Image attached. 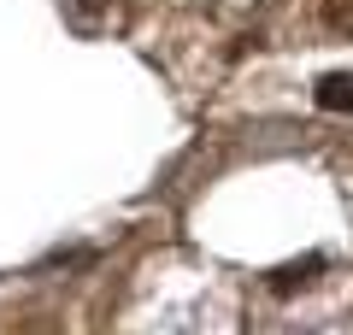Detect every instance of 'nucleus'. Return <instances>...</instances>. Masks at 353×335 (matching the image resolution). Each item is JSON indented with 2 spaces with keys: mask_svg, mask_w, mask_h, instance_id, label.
Returning <instances> with one entry per match:
<instances>
[{
  "mask_svg": "<svg viewBox=\"0 0 353 335\" xmlns=\"http://www.w3.org/2000/svg\"><path fill=\"white\" fill-rule=\"evenodd\" d=\"M318 100H324V106H336V112H353V77H347V71L324 77V83H318Z\"/></svg>",
  "mask_w": 353,
  "mask_h": 335,
  "instance_id": "f257e3e1",
  "label": "nucleus"
}]
</instances>
